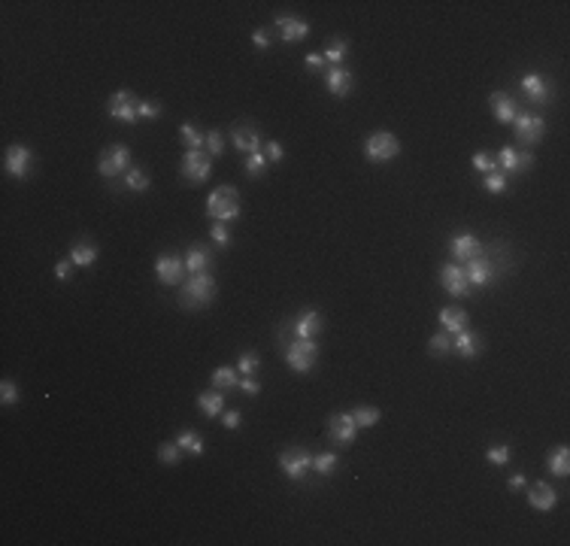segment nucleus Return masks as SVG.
<instances>
[{"label":"nucleus","mask_w":570,"mask_h":546,"mask_svg":"<svg viewBox=\"0 0 570 546\" xmlns=\"http://www.w3.org/2000/svg\"><path fill=\"white\" fill-rule=\"evenodd\" d=\"M288 328H292L301 340H313L316 334L325 328V319H322V313H318V310H304V313H297V316H294Z\"/></svg>","instance_id":"16"},{"label":"nucleus","mask_w":570,"mask_h":546,"mask_svg":"<svg viewBox=\"0 0 570 546\" xmlns=\"http://www.w3.org/2000/svg\"><path fill=\"white\" fill-rule=\"evenodd\" d=\"M352 419H355V425H358V428H373L382 419V413L376 407H355L352 410Z\"/></svg>","instance_id":"33"},{"label":"nucleus","mask_w":570,"mask_h":546,"mask_svg":"<svg viewBox=\"0 0 570 546\" xmlns=\"http://www.w3.org/2000/svg\"><path fill=\"white\" fill-rule=\"evenodd\" d=\"M31 149L27 146H9L6 149V155H4V167H6V174L9 176H15V179H27V174H31Z\"/></svg>","instance_id":"12"},{"label":"nucleus","mask_w":570,"mask_h":546,"mask_svg":"<svg viewBox=\"0 0 570 546\" xmlns=\"http://www.w3.org/2000/svg\"><path fill=\"white\" fill-rule=\"evenodd\" d=\"M212 267V252L207 246H191L186 252V271L188 273H207Z\"/></svg>","instance_id":"26"},{"label":"nucleus","mask_w":570,"mask_h":546,"mask_svg":"<svg viewBox=\"0 0 570 546\" xmlns=\"http://www.w3.org/2000/svg\"><path fill=\"white\" fill-rule=\"evenodd\" d=\"M197 410L204 416H209V419H216L221 410H225V395L216 389V391H200L197 395Z\"/></svg>","instance_id":"27"},{"label":"nucleus","mask_w":570,"mask_h":546,"mask_svg":"<svg viewBox=\"0 0 570 546\" xmlns=\"http://www.w3.org/2000/svg\"><path fill=\"white\" fill-rule=\"evenodd\" d=\"M428 349H431V356H437V358L449 356V352H452V334H446V331L434 334V337L428 340Z\"/></svg>","instance_id":"35"},{"label":"nucleus","mask_w":570,"mask_h":546,"mask_svg":"<svg viewBox=\"0 0 570 546\" xmlns=\"http://www.w3.org/2000/svg\"><path fill=\"white\" fill-rule=\"evenodd\" d=\"M482 186H486V191H491V195H504V191L510 188V182L504 176V170H495V174H486Z\"/></svg>","instance_id":"38"},{"label":"nucleus","mask_w":570,"mask_h":546,"mask_svg":"<svg viewBox=\"0 0 570 546\" xmlns=\"http://www.w3.org/2000/svg\"><path fill=\"white\" fill-rule=\"evenodd\" d=\"M18 398H22V395H18V386H15L13 379H4V382H0V401H4L6 407L18 404Z\"/></svg>","instance_id":"43"},{"label":"nucleus","mask_w":570,"mask_h":546,"mask_svg":"<svg viewBox=\"0 0 570 546\" xmlns=\"http://www.w3.org/2000/svg\"><path fill=\"white\" fill-rule=\"evenodd\" d=\"M258 368H261V356H258V352H243V356L237 358V370L243 373V377H252Z\"/></svg>","instance_id":"41"},{"label":"nucleus","mask_w":570,"mask_h":546,"mask_svg":"<svg viewBox=\"0 0 570 546\" xmlns=\"http://www.w3.org/2000/svg\"><path fill=\"white\" fill-rule=\"evenodd\" d=\"M337 464H340V458L334 453H322V455H313V471L318 476H331L337 471Z\"/></svg>","instance_id":"34"},{"label":"nucleus","mask_w":570,"mask_h":546,"mask_svg":"<svg viewBox=\"0 0 570 546\" xmlns=\"http://www.w3.org/2000/svg\"><path fill=\"white\" fill-rule=\"evenodd\" d=\"M470 161H473V167H477L479 174H495V170H498V161L491 158V155H486V152H477Z\"/></svg>","instance_id":"44"},{"label":"nucleus","mask_w":570,"mask_h":546,"mask_svg":"<svg viewBox=\"0 0 570 546\" xmlns=\"http://www.w3.org/2000/svg\"><path fill=\"white\" fill-rule=\"evenodd\" d=\"M240 389H243L246 395H258V391H261V382H258V379H252V377H246L243 382H240Z\"/></svg>","instance_id":"53"},{"label":"nucleus","mask_w":570,"mask_h":546,"mask_svg":"<svg viewBox=\"0 0 570 546\" xmlns=\"http://www.w3.org/2000/svg\"><path fill=\"white\" fill-rule=\"evenodd\" d=\"M546 464H549V471H552L555 476H567L570 474V449L567 446L552 449L549 458H546Z\"/></svg>","instance_id":"29"},{"label":"nucleus","mask_w":570,"mask_h":546,"mask_svg":"<svg viewBox=\"0 0 570 546\" xmlns=\"http://www.w3.org/2000/svg\"><path fill=\"white\" fill-rule=\"evenodd\" d=\"M355 431H358V425H355L352 413H334L331 422H328V434H331L334 443L340 446H349L355 440Z\"/></svg>","instance_id":"17"},{"label":"nucleus","mask_w":570,"mask_h":546,"mask_svg":"<svg viewBox=\"0 0 570 546\" xmlns=\"http://www.w3.org/2000/svg\"><path fill=\"white\" fill-rule=\"evenodd\" d=\"M516 140L522 143V146H537L540 140L546 137V119L543 116H534V112H519L516 116Z\"/></svg>","instance_id":"8"},{"label":"nucleus","mask_w":570,"mask_h":546,"mask_svg":"<svg viewBox=\"0 0 570 546\" xmlns=\"http://www.w3.org/2000/svg\"><path fill=\"white\" fill-rule=\"evenodd\" d=\"M346 52H349V43H346L343 37H334V40L328 43V49H325L322 55H325V61H328V64H334V67H337V64H340V61L346 58Z\"/></svg>","instance_id":"32"},{"label":"nucleus","mask_w":570,"mask_h":546,"mask_svg":"<svg viewBox=\"0 0 570 546\" xmlns=\"http://www.w3.org/2000/svg\"><path fill=\"white\" fill-rule=\"evenodd\" d=\"M106 112H110L112 119L124 122V124H137V119H140V98L134 91L122 89V91L110 94V100H106Z\"/></svg>","instance_id":"6"},{"label":"nucleus","mask_w":570,"mask_h":546,"mask_svg":"<svg viewBox=\"0 0 570 546\" xmlns=\"http://www.w3.org/2000/svg\"><path fill=\"white\" fill-rule=\"evenodd\" d=\"M179 458H182V446L173 440V443H161L158 446V462L161 464H179Z\"/></svg>","instance_id":"39"},{"label":"nucleus","mask_w":570,"mask_h":546,"mask_svg":"<svg viewBox=\"0 0 570 546\" xmlns=\"http://www.w3.org/2000/svg\"><path fill=\"white\" fill-rule=\"evenodd\" d=\"M237 368H216L212 370V389H219V391H231V389H237Z\"/></svg>","instance_id":"30"},{"label":"nucleus","mask_w":570,"mask_h":546,"mask_svg":"<svg viewBox=\"0 0 570 546\" xmlns=\"http://www.w3.org/2000/svg\"><path fill=\"white\" fill-rule=\"evenodd\" d=\"M161 112H164L161 103H155V100H140V119H158Z\"/></svg>","instance_id":"46"},{"label":"nucleus","mask_w":570,"mask_h":546,"mask_svg":"<svg viewBox=\"0 0 570 546\" xmlns=\"http://www.w3.org/2000/svg\"><path fill=\"white\" fill-rule=\"evenodd\" d=\"M70 261L79 267H91L98 261V246H94V240H76L70 249Z\"/></svg>","instance_id":"28"},{"label":"nucleus","mask_w":570,"mask_h":546,"mask_svg":"<svg viewBox=\"0 0 570 546\" xmlns=\"http://www.w3.org/2000/svg\"><path fill=\"white\" fill-rule=\"evenodd\" d=\"M325 89L334 94V98H349L355 89V73L349 67H331L325 73Z\"/></svg>","instance_id":"14"},{"label":"nucleus","mask_w":570,"mask_h":546,"mask_svg":"<svg viewBox=\"0 0 570 546\" xmlns=\"http://www.w3.org/2000/svg\"><path fill=\"white\" fill-rule=\"evenodd\" d=\"M449 252L455 261H473L477 255H482V243L473 234H458L449 240Z\"/></svg>","instance_id":"22"},{"label":"nucleus","mask_w":570,"mask_h":546,"mask_svg":"<svg viewBox=\"0 0 570 546\" xmlns=\"http://www.w3.org/2000/svg\"><path fill=\"white\" fill-rule=\"evenodd\" d=\"M212 298H216V280L209 273H191L188 282L182 285V306L188 310H200L212 304Z\"/></svg>","instance_id":"2"},{"label":"nucleus","mask_w":570,"mask_h":546,"mask_svg":"<svg viewBox=\"0 0 570 546\" xmlns=\"http://www.w3.org/2000/svg\"><path fill=\"white\" fill-rule=\"evenodd\" d=\"M525 486H528V480H525L522 474H513V476H510V488H513V492H519V488H525Z\"/></svg>","instance_id":"54"},{"label":"nucleus","mask_w":570,"mask_h":546,"mask_svg":"<svg viewBox=\"0 0 570 546\" xmlns=\"http://www.w3.org/2000/svg\"><path fill=\"white\" fill-rule=\"evenodd\" d=\"M531 158L528 152H519V149H513V146H504L498 152V164L504 167V174H510V176H516V174H525V170L531 167Z\"/></svg>","instance_id":"21"},{"label":"nucleus","mask_w":570,"mask_h":546,"mask_svg":"<svg viewBox=\"0 0 570 546\" xmlns=\"http://www.w3.org/2000/svg\"><path fill=\"white\" fill-rule=\"evenodd\" d=\"M279 467H283V474H285L292 483L306 480V476H310V471H313V455H310V449H304V446L285 449V453L279 455Z\"/></svg>","instance_id":"5"},{"label":"nucleus","mask_w":570,"mask_h":546,"mask_svg":"<svg viewBox=\"0 0 570 546\" xmlns=\"http://www.w3.org/2000/svg\"><path fill=\"white\" fill-rule=\"evenodd\" d=\"M55 276H58L61 282L70 280V276H73V261H58V264H55Z\"/></svg>","instance_id":"49"},{"label":"nucleus","mask_w":570,"mask_h":546,"mask_svg":"<svg viewBox=\"0 0 570 546\" xmlns=\"http://www.w3.org/2000/svg\"><path fill=\"white\" fill-rule=\"evenodd\" d=\"M179 134H182V143H186V149H200L204 146V137H200V131H197V124H191V122H186L179 128Z\"/></svg>","instance_id":"37"},{"label":"nucleus","mask_w":570,"mask_h":546,"mask_svg":"<svg viewBox=\"0 0 570 546\" xmlns=\"http://www.w3.org/2000/svg\"><path fill=\"white\" fill-rule=\"evenodd\" d=\"M488 103H491V112H495V119H498L500 124H513V122H516V116H519V103H516L513 94H507V91H495V94L488 98Z\"/></svg>","instance_id":"20"},{"label":"nucleus","mask_w":570,"mask_h":546,"mask_svg":"<svg viewBox=\"0 0 570 546\" xmlns=\"http://www.w3.org/2000/svg\"><path fill=\"white\" fill-rule=\"evenodd\" d=\"M124 188H131V191H146V188H149V174H146V170H140V167H131L128 174H124Z\"/></svg>","instance_id":"36"},{"label":"nucleus","mask_w":570,"mask_h":546,"mask_svg":"<svg viewBox=\"0 0 570 546\" xmlns=\"http://www.w3.org/2000/svg\"><path fill=\"white\" fill-rule=\"evenodd\" d=\"M252 43L258 46V49H267V46H270V34L264 31V27H258V31L252 34Z\"/></svg>","instance_id":"51"},{"label":"nucleus","mask_w":570,"mask_h":546,"mask_svg":"<svg viewBox=\"0 0 570 546\" xmlns=\"http://www.w3.org/2000/svg\"><path fill=\"white\" fill-rule=\"evenodd\" d=\"M465 273H467V282L470 285H479V289H486V285H491L500 276V271H498V264L491 261V258L482 252V255H477L473 261H467V267H465Z\"/></svg>","instance_id":"10"},{"label":"nucleus","mask_w":570,"mask_h":546,"mask_svg":"<svg viewBox=\"0 0 570 546\" xmlns=\"http://www.w3.org/2000/svg\"><path fill=\"white\" fill-rule=\"evenodd\" d=\"M182 273H186V258L179 255H161L155 261V276L161 285H179Z\"/></svg>","instance_id":"13"},{"label":"nucleus","mask_w":570,"mask_h":546,"mask_svg":"<svg viewBox=\"0 0 570 546\" xmlns=\"http://www.w3.org/2000/svg\"><path fill=\"white\" fill-rule=\"evenodd\" d=\"M207 149L212 152V158H219L221 152H225V137H221L219 131H212V134H207Z\"/></svg>","instance_id":"45"},{"label":"nucleus","mask_w":570,"mask_h":546,"mask_svg":"<svg viewBox=\"0 0 570 546\" xmlns=\"http://www.w3.org/2000/svg\"><path fill=\"white\" fill-rule=\"evenodd\" d=\"M316 358H318V346L316 340H301L297 337L294 343H288L285 349V361L294 373H310L316 368Z\"/></svg>","instance_id":"7"},{"label":"nucleus","mask_w":570,"mask_h":546,"mask_svg":"<svg viewBox=\"0 0 570 546\" xmlns=\"http://www.w3.org/2000/svg\"><path fill=\"white\" fill-rule=\"evenodd\" d=\"M212 240H216L219 246H228V240H231V234H228V228H225V222H216V225H212Z\"/></svg>","instance_id":"48"},{"label":"nucleus","mask_w":570,"mask_h":546,"mask_svg":"<svg viewBox=\"0 0 570 546\" xmlns=\"http://www.w3.org/2000/svg\"><path fill=\"white\" fill-rule=\"evenodd\" d=\"M528 504L534 507V510H552V507L558 504V492L549 483H534L528 488Z\"/></svg>","instance_id":"24"},{"label":"nucleus","mask_w":570,"mask_h":546,"mask_svg":"<svg viewBox=\"0 0 570 546\" xmlns=\"http://www.w3.org/2000/svg\"><path fill=\"white\" fill-rule=\"evenodd\" d=\"M176 443H179L182 449H188V453H191V455H204V437H200V434H197V431H191V428H186V431H179Z\"/></svg>","instance_id":"31"},{"label":"nucleus","mask_w":570,"mask_h":546,"mask_svg":"<svg viewBox=\"0 0 570 546\" xmlns=\"http://www.w3.org/2000/svg\"><path fill=\"white\" fill-rule=\"evenodd\" d=\"M401 152V143L394 137L391 131H376L370 137L364 140V155L367 161H373V164H385V161H394Z\"/></svg>","instance_id":"3"},{"label":"nucleus","mask_w":570,"mask_h":546,"mask_svg":"<svg viewBox=\"0 0 570 546\" xmlns=\"http://www.w3.org/2000/svg\"><path fill=\"white\" fill-rule=\"evenodd\" d=\"M486 458L491 464H498V467H504V464H510V458H513V453H510V446L504 443V446H491L488 453H486Z\"/></svg>","instance_id":"42"},{"label":"nucleus","mask_w":570,"mask_h":546,"mask_svg":"<svg viewBox=\"0 0 570 546\" xmlns=\"http://www.w3.org/2000/svg\"><path fill=\"white\" fill-rule=\"evenodd\" d=\"M452 352H455V356H461V358H477L479 352H482V337H479L477 331L465 328L461 334H455V337H452Z\"/></svg>","instance_id":"23"},{"label":"nucleus","mask_w":570,"mask_h":546,"mask_svg":"<svg viewBox=\"0 0 570 546\" xmlns=\"http://www.w3.org/2000/svg\"><path fill=\"white\" fill-rule=\"evenodd\" d=\"M440 328L446 334H461L467 328V313L461 306H443L440 310Z\"/></svg>","instance_id":"25"},{"label":"nucleus","mask_w":570,"mask_h":546,"mask_svg":"<svg viewBox=\"0 0 570 546\" xmlns=\"http://www.w3.org/2000/svg\"><path fill=\"white\" fill-rule=\"evenodd\" d=\"M131 170V149L124 143H112L101 152V161H98V174L103 179H112V176H122Z\"/></svg>","instance_id":"4"},{"label":"nucleus","mask_w":570,"mask_h":546,"mask_svg":"<svg viewBox=\"0 0 570 546\" xmlns=\"http://www.w3.org/2000/svg\"><path fill=\"white\" fill-rule=\"evenodd\" d=\"M264 155H267V161H273V164H279V161L285 158V152H283V146H279L276 140H267V143H264Z\"/></svg>","instance_id":"47"},{"label":"nucleus","mask_w":570,"mask_h":546,"mask_svg":"<svg viewBox=\"0 0 570 546\" xmlns=\"http://www.w3.org/2000/svg\"><path fill=\"white\" fill-rule=\"evenodd\" d=\"M304 64L310 67V70H322V67H325L328 61H325V55H322V52H310V55L304 58Z\"/></svg>","instance_id":"50"},{"label":"nucleus","mask_w":570,"mask_h":546,"mask_svg":"<svg viewBox=\"0 0 570 546\" xmlns=\"http://www.w3.org/2000/svg\"><path fill=\"white\" fill-rule=\"evenodd\" d=\"M209 155L200 149H186V155H182V176H186V182H191V186H200V182H207L209 176Z\"/></svg>","instance_id":"9"},{"label":"nucleus","mask_w":570,"mask_h":546,"mask_svg":"<svg viewBox=\"0 0 570 546\" xmlns=\"http://www.w3.org/2000/svg\"><path fill=\"white\" fill-rule=\"evenodd\" d=\"M225 428H240V422H243V416H240V410H231V413H225Z\"/></svg>","instance_id":"52"},{"label":"nucleus","mask_w":570,"mask_h":546,"mask_svg":"<svg viewBox=\"0 0 570 546\" xmlns=\"http://www.w3.org/2000/svg\"><path fill=\"white\" fill-rule=\"evenodd\" d=\"M522 91H525L531 98V103H537V107H549V100H552V89H549V82L540 73L522 76Z\"/></svg>","instance_id":"18"},{"label":"nucleus","mask_w":570,"mask_h":546,"mask_svg":"<svg viewBox=\"0 0 570 546\" xmlns=\"http://www.w3.org/2000/svg\"><path fill=\"white\" fill-rule=\"evenodd\" d=\"M207 216L212 222H231L240 216V191L234 186H219L207 197Z\"/></svg>","instance_id":"1"},{"label":"nucleus","mask_w":570,"mask_h":546,"mask_svg":"<svg viewBox=\"0 0 570 546\" xmlns=\"http://www.w3.org/2000/svg\"><path fill=\"white\" fill-rule=\"evenodd\" d=\"M276 27H279V37L285 43H301L310 37V25L297 15H276Z\"/></svg>","instance_id":"19"},{"label":"nucleus","mask_w":570,"mask_h":546,"mask_svg":"<svg viewBox=\"0 0 570 546\" xmlns=\"http://www.w3.org/2000/svg\"><path fill=\"white\" fill-rule=\"evenodd\" d=\"M440 282H443V289H446L452 298H467V292H470L467 273H465V267H461L458 261L440 267Z\"/></svg>","instance_id":"11"},{"label":"nucleus","mask_w":570,"mask_h":546,"mask_svg":"<svg viewBox=\"0 0 570 546\" xmlns=\"http://www.w3.org/2000/svg\"><path fill=\"white\" fill-rule=\"evenodd\" d=\"M246 174L249 176H264L267 174V155L264 152H252V155H246Z\"/></svg>","instance_id":"40"},{"label":"nucleus","mask_w":570,"mask_h":546,"mask_svg":"<svg viewBox=\"0 0 570 546\" xmlns=\"http://www.w3.org/2000/svg\"><path fill=\"white\" fill-rule=\"evenodd\" d=\"M231 140H234L237 152H243V155H252V152H261V131L255 128L252 122L234 124V131H231Z\"/></svg>","instance_id":"15"}]
</instances>
